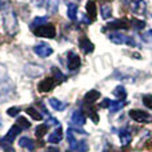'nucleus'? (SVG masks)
Instances as JSON below:
<instances>
[{"label": "nucleus", "instance_id": "obj_1", "mask_svg": "<svg viewBox=\"0 0 152 152\" xmlns=\"http://www.w3.org/2000/svg\"><path fill=\"white\" fill-rule=\"evenodd\" d=\"M4 11V28L10 35H15L18 32V18L13 10L8 8Z\"/></svg>", "mask_w": 152, "mask_h": 152}, {"label": "nucleus", "instance_id": "obj_2", "mask_svg": "<svg viewBox=\"0 0 152 152\" xmlns=\"http://www.w3.org/2000/svg\"><path fill=\"white\" fill-rule=\"evenodd\" d=\"M123 3L129 8L131 12H134L135 15L143 16L147 12V5H145L144 0H123Z\"/></svg>", "mask_w": 152, "mask_h": 152}, {"label": "nucleus", "instance_id": "obj_3", "mask_svg": "<svg viewBox=\"0 0 152 152\" xmlns=\"http://www.w3.org/2000/svg\"><path fill=\"white\" fill-rule=\"evenodd\" d=\"M34 32L36 36H42V37H52L56 36V28L52 26V24H45V26L37 27V28H34Z\"/></svg>", "mask_w": 152, "mask_h": 152}, {"label": "nucleus", "instance_id": "obj_4", "mask_svg": "<svg viewBox=\"0 0 152 152\" xmlns=\"http://www.w3.org/2000/svg\"><path fill=\"white\" fill-rule=\"evenodd\" d=\"M129 116L136 123H151L152 121V115L142 110H131L129 111Z\"/></svg>", "mask_w": 152, "mask_h": 152}, {"label": "nucleus", "instance_id": "obj_5", "mask_svg": "<svg viewBox=\"0 0 152 152\" xmlns=\"http://www.w3.org/2000/svg\"><path fill=\"white\" fill-rule=\"evenodd\" d=\"M56 83H59V81L56 80L53 76H51V77H45L37 84V89H39V92H42V94H47V92L52 91V89L55 88Z\"/></svg>", "mask_w": 152, "mask_h": 152}, {"label": "nucleus", "instance_id": "obj_6", "mask_svg": "<svg viewBox=\"0 0 152 152\" xmlns=\"http://www.w3.org/2000/svg\"><path fill=\"white\" fill-rule=\"evenodd\" d=\"M110 39L111 42L116 43V44H128V45H132V47L136 45V42L131 36H126V35L118 34V32H113L112 35H110Z\"/></svg>", "mask_w": 152, "mask_h": 152}, {"label": "nucleus", "instance_id": "obj_7", "mask_svg": "<svg viewBox=\"0 0 152 152\" xmlns=\"http://www.w3.org/2000/svg\"><path fill=\"white\" fill-rule=\"evenodd\" d=\"M34 51L37 56H40V58H48V56L52 55V52H53V50L47 44V43H39V44H36L34 47Z\"/></svg>", "mask_w": 152, "mask_h": 152}, {"label": "nucleus", "instance_id": "obj_8", "mask_svg": "<svg viewBox=\"0 0 152 152\" xmlns=\"http://www.w3.org/2000/svg\"><path fill=\"white\" fill-rule=\"evenodd\" d=\"M69 71H76L80 68L81 66V60L79 58V55H76L75 52H68V61H67Z\"/></svg>", "mask_w": 152, "mask_h": 152}, {"label": "nucleus", "instance_id": "obj_9", "mask_svg": "<svg viewBox=\"0 0 152 152\" xmlns=\"http://www.w3.org/2000/svg\"><path fill=\"white\" fill-rule=\"evenodd\" d=\"M107 28L112 29V31H118V29H128L129 28V23L124 19H116L113 21H110L107 24Z\"/></svg>", "mask_w": 152, "mask_h": 152}, {"label": "nucleus", "instance_id": "obj_10", "mask_svg": "<svg viewBox=\"0 0 152 152\" xmlns=\"http://www.w3.org/2000/svg\"><path fill=\"white\" fill-rule=\"evenodd\" d=\"M20 132H21V128H20V127L16 126V124H15V126H12L10 131L7 132L5 137L3 139V143H4V144H11V143H12L13 140L16 139V136H18Z\"/></svg>", "mask_w": 152, "mask_h": 152}, {"label": "nucleus", "instance_id": "obj_11", "mask_svg": "<svg viewBox=\"0 0 152 152\" xmlns=\"http://www.w3.org/2000/svg\"><path fill=\"white\" fill-rule=\"evenodd\" d=\"M79 45H80V48L83 50L84 53H91V52H94V50H95V45L92 44L91 40L86 36H81L80 39H79Z\"/></svg>", "mask_w": 152, "mask_h": 152}, {"label": "nucleus", "instance_id": "obj_12", "mask_svg": "<svg viewBox=\"0 0 152 152\" xmlns=\"http://www.w3.org/2000/svg\"><path fill=\"white\" fill-rule=\"evenodd\" d=\"M119 137H120V142L123 145H128L132 142V134L128 128H121L119 131Z\"/></svg>", "mask_w": 152, "mask_h": 152}, {"label": "nucleus", "instance_id": "obj_13", "mask_svg": "<svg viewBox=\"0 0 152 152\" xmlns=\"http://www.w3.org/2000/svg\"><path fill=\"white\" fill-rule=\"evenodd\" d=\"M100 97V92L96 91V89H91V91H88L86 95H84V104H92V103H95L97 99Z\"/></svg>", "mask_w": 152, "mask_h": 152}, {"label": "nucleus", "instance_id": "obj_14", "mask_svg": "<svg viewBox=\"0 0 152 152\" xmlns=\"http://www.w3.org/2000/svg\"><path fill=\"white\" fill-rule=\"evenodd\" d=\"M61 139H63V129H61V127H58V128H56L52 134H50V136H48V142L52 143V144L60 143Z\"/></svg>", "mask_w": 152, "mask_h": 152}, {"label": "nucleus", "instance_id": "obj_15", "mask_svg": "<svg viewBox=\"0 0 152 152\" xmlns=\"http://www.w3.org/2000/svg\"><path fill=\"white\" fill-rule=\"evenodd\" d=\"M71 121L75 124V126H84L86 124V116L81 111H75L71 116Z\"/></svg>", "mask_w": 152, "mask_h": 152}, {"label": "nucleus", "instance_id": "obj_16", "mask_svg": "<svg viewBox=\"0 0 152 152\" xmlns=\"http://www.w3.org/2000/svg\"><path fill=\"white\" fill-rule=\"evenodd\" d=\"M87 12H88V16L89 19H91L92 21L96 20V15H97V10H96V3L94 1V0H88L87 1Z\"/></svg>", "mask_w": 152, "mask_h": 152}, {"label": "nucleus", "instance_id": "obj_17", "mask_svg": "<svg viewBox=\"0 0 152 152\" xmlns=\"http://www.w3.org/2000/svg\"><path fill=\"white\" fill-rule=\"evenodd\" d=\"M19 145L23 148H27L28 151H34L35 150V142L32 139H29V137H21L20 140H19Z\"/></svg>", "mask_w": 152, "mask_h": 152}, {"label": "nucleus", "instance_id": "obj_18", "mask_svg": "<svg viewBox=\"0 0 152 152\" xmlns=\"http://www.w3.org/2000/svg\"><path fill=\"white\" fill-rule=\"evenodd\" d=\"M50 105L53 108V110H56V111H64V110H66V107H67L66 103L60 102V100L55 99V97H51V99H50Z\"/></svg>", "mask_w": 152, "mask_h": 152}, {"label": "nucleus", "instance_id": "obj_19", "mask_svg": "<svg viewBox=\"0 0 152 152\" xmlns=\"http://www.w3.org/2000/svg\"><path fill=\"white\" fill-rule=\"evenodd\" d=\"M126 104H127V103L124 102V100H116V102H111L110 103V111L115 113V112H118V111H120Z\"/></svg>", "mask_w": 152, "mask_h": 152}, {"label": "nucleus", "instance_id": "obj_20", "mask_svg": "<svg viewBox=\"0 0 152 152\" xmlns=\"http://www.w3.org/2000/svg\"><path fill=\"white\" fill-rule=\"evenodd\" d=\"M113 95H115V96L118 97V99H120V100L126 99V96H127L126 88H124L123 86H118L115 89H113Z\"/></svg>", "mask_w": 152, "mask_h": 152}, {"label": "nucleus", "instance_id": "obj_21", "mask_svg": "<svg viewBox=\"0 0 152 152\" xmlns=\"http://www.w3.org/2000/svg\"><path fill=\"white\" fill-rule=\"evenodd\" d=\"M47 21H48V18H45V16H37V18H35V20L32 21V27H34V28H37V27L45 26Z\"/></svg>", "mask_w": 152, "mask_h": 152}, {"label": "nucleus", "instance_id": "obj_22", "mask_svg": "<svg viewBox=\"0 0 152 152\" xmlns=\"http://www.w3.org/2000/svg\"><path fill=\"white\" fill-rule=\"evenodd\" d=\"M27 113H28L29 116H31L34 120H37V121H40L43 119V116L40 115V112L39 111H36L34 107H29V108H27Z\"/></svg>", "mask_w": 152, "mask_h": 152}, {"label": "nucleus", "instance_id": "obj_23", "mask_svg": "<svg viewBox=\"0 0 152 152\" xmlns=\"http://www.w3.org/2000/svg\"><path fill=\"white\" fill-rule=\"evenodd\" d=\"M16 126H19L21 129H27L31 127V123H29L28 120H27L24 116H19L18 120H16Z\"/></svg>", "mask_w": 152, "mask_h": 152}, {"label": "nucleus", "instance_id": "obj_24", "mask_svg": "<svg viewBox=\"0 0 152 152\" xmlns=\"http://www.w3.org/2000/svg\"><path fill=\"white\" fill-rule=\"evenodd\" d=\"M68 18L69 20H76L77 18V5L76 4H68Z\"/></svg>", "mask_w": 152, "mask_h": 152}, {"label": "nucleus", "instance_id": "obj_25", "mask_svg": "<svg viewBox=\"0 0 152 152\" xmlns=\"http://www.w3.org/2000/svg\"><path fill=\"white\" fill-rule=\"evenodd\" d=\"M52 74H53V77L56 79V80L59 81V83H61V81H66L67 80V76L64 74H61L60 69H58L56 67H53L52 68Z\"/></svg>", "mask_w": 152, "mask_h": 152}, {"label": "nucleus", "instance_id": "obj_26", "mask_svg": "<svg viewBox=\"0 0 152 152\" xmlns=\"http://www.w3.org/2000/svg\"><path fill=\"white\" fill-rule=\"evenodd\" d=\"M102 16H103V19H110L112 16V8L108 4L102 5Z\"/></svg>", "mask_w": 152, "mask_h": 152}, {"label": "nucleus", "instance_id": "obj_27", "mask_svg": "<svg viewBox=\"0 0 152 152\" xmlns=\"http://www.w3.org/2000/svg\"><path fill=\"white\" fill-rule=\"evenodd\" d=\"M47 132H48V126L47 124H40V126L36 128V136L39 137V139H42L44 135H47Z\"/></svg>", "mask_w": 152, "mask_h": 152}, {"label": "nucleus", "instance_id": "obj_28", "mask_svg": "<svg viewBox=\"0 0 152 152\" xmlns=\"http://www.w3.org/2000/svg\"><path fill=\"white\" fill-rule=\"evenodd\" d=\"M58 4H59V0H48V12L50 13H55L58 11Z\"/></svg>", "mask_w": 152, "mask_h": 152}, {"label": "nucleus", "instance_id": "obj_29", "mask_svg": "<svg viewBox=\"0 0 152 152\" xmlns=\"http://www.w3.org/2000/svg\"><path fill=\"white\" fill-rule=\"evenodd\" d=\"M132 26H134L135 29L140 31V29H143V28L145 27V21L139 20V19H132Z\"/></svg>", "mask_w": 152, "mask_h": 152}, {"label": "nucleus", "instance_id": "obj_30", "mask_svg": "<svg viewBox=\"0 0 152 152\" xmlns=\"http://www.w3.org/2000/svg\"><path fill=\"white\" fill-rule=\"evenodd\" d=\"M143 104L147 108H152V95H144L143 96Z\"/></svg>", "mask_w": 152, "mask_h": 152}, {"label": "nucleus", "instance_id": "obj_31", "mask_svg": "<svg viewBox=\"0 0 152 152\" xmlns=\"http://www.w3.org/2000/svg\"><path fill=\"white\" fill-rule=\"evenodd\" d=\"M19 112H20V108H19V107H11V108H8V110H7V113L10 116H12V118L18 115Z\"/></svg>", "mask_w": 152, "mask_h": 152}, {"label": "nucleus", "instance_id": "obj_32", "mask_svg": "<svg viewBox=\"0 0 152 152\" xmlns=\"http://www.w3.org/2000/svg\"><path fill=\"white\" fill-rule=\"evenodd\" d=\"M89 116H91L94 123H99V116H97V113L95 111H89Z\"/></svg>", "mask_w": 152, "mask_h": 152}, {"label": "nucleus", "instance_id": "obj_33", "mask_svg": "<svg viewBox=\"0 0 152 152\" xmlns=\"http://www.w3.org/2000/svg\"><path fill=\"white\" fill-rule=\"evenodd\" d=\"M59 121L56 120V119H53V118H50L48 119V121H47V126H59Z\"/></svg>", "mask_w": 152, "mask_h": 152}, {"label": "nucleus", "instance_id": "obj_34", "mask_svg": "<svg viewBox=\"0 0 152 152\" xmlns=\"http://www.w3.org/2000/svg\"><path fill=\"white\" fill-rule=\"evenodd\" d=\"M44 3H45V0H32V4H34L35 7H42Z\"/></svg>", "mask_w": 152, "mask_h": 152}, {"label": "nucleus", "instance_id": "obj_35", "mask_svg": "<svg viewBox=\"0 0 152 152\" xmlns=\"http://www.w3.org/2000/svg\"><path fill=\"white\" fill-rule=\"evenodd\" d=\"M110 103H111L110 99H104V100H103V103L100 104V107H102V108H110Z\"/></svg>", "mask_w": 152, "mask_h": 152}, {"label": "nucleus", "instance_id": "obj_36", "mask_svg": "<svg viewBox=\"0 0 152 152\" xmlns=\"http://www.w3.org/2000/svg\"><path fill=\"white\" fill-rule=\"evenodd\" d=\"M81 21H84L86 24H89V23H92V20L89 19V16H87V15H81Z\"/></svg>", "mask_w": 152, "mask_h": 152}, {"label": "nucleus", "instance_id": "obj_37", "mask_svg": "<svg viewBox=\"0 0 152 152\" xmlns=\"http://www.w3.org/2000/svg\"><path fill=\"white\" fill-rule=\"evenodd\" d=\"M47 152H60V150H59L58 147H50Z\"/></svg>", "mask_w": 152, "mask_h": 152}, {"label": "nucleus", "instance_id": "obj_38", "mask_svg": "<svg viewBox=\"0 0 152 152\" xmlns=\"http://www.w3.org/2000/svg\"><path fill=\"white\" fill-rule=\"evenodd\" d=\"M66 1L68 3V4H76V3L80 1V0H66Z\"/></svg>", "mask_w": 152, "mask_h": 152}, {"label": "nucleus", "instance_id": "obj_39", "mask_svg": "<svg viewBox=\"0 0 152 152\" xmlns=\"http://www.w3.org/2000/svg\"><path fill=\"white\" fill-rule=\"evenodd\" d=\"M0 8H3V5H1V1H0Z\"/></svg>", "mask_w": 152, "mask_h": 152}, {"label": "nucleus", "instance_id": "obj_40", "mask_svg": "<svg viewBox=\"0 0 152 152\" xmlns=\"http://www.w3.org/2000/svg\"><path fill=\"white\" fill-rule=\"evenodd\" d=\"M104 1H111V0H104Z\"/></svg>", "mask_w": 152, "mask_h": 152}]
</instances>
